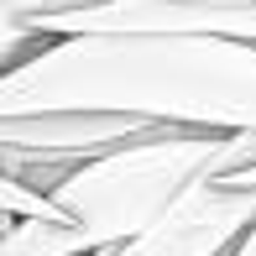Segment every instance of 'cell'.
<instances>
[{"label":"cell","mask_w":256,"mask_h":256,"mask_svg":"<svg viewBox=\"0 0 256 256\" xmlns=\"http://www.w3.org/2000/svg\"><path fill=\"white\" fill-rule=\"evenodd\" d=\"M126 110L199 131H256V42L63 37L0 74V115Z\"/></svg>","instance_id":"obj_1"},{"label":"cell","mask_w":256,"mask_h":256,"mask_svg":"<svg viewBox=\"0 0 256 256\" xmlns=\"http://www.w3.org/2000/svg\"><path fill=\"white\" fill-rule=\"evenodd\" d=\"M256 168V131H199V126H162L120 152L94 157L84 172L52 194L74 225H84L104 251L126 246L157 225L183 194L199 183H220L230 172Z\"/></svg>","instance_id":"obj_2"},{"label":"cell","mask_w":256,"mask_h":256,"mask_svg":"<svg viewBox=\"0 0 256 256\" xmlns=\"http://www.w3.org/2000/svg\"><path fill=\"white\" fill-rule=\"evenodd\" d=\"M251 225H256V188L220 178V183H199L157 225H146L142 236L100 256H230Z\"/></svg>","instance_id":"obj_3"},{"label":"cell","mask_w":256,"mask_h":256,"mask_svg":"<svg viewBox=\"0 0 256 256\" xmlns=\"http://www.w3.org/2000/svg\"><path fill=\"white\" fill-rule=\"evenodd\" d=\"M168 120L126 110H37V115H0V142L6 146H48V152H78L104 157L120 146L162 131Z\"/></svg>","instance_id":"obj_4"},{"label":"cell","mask_w":256,"mask_h":256,"mask_svg":"<svg viewBox=\"0 0 256 256\" xmlns=\"http://www.w3.org/2000/svg\"><path fill=\"white\" fill-rule=\"evenodd\" d=\"M104 246L74 220H6L0 256H100Z\"/></svg>","instance_id":"obj_5"},{"label":"cell","mask_w":256,"mask_h":256,"mask_svg":"<svg viewBox=\"0 0 256 256\" xmlns=\"http://www.w3.org/2000/svg\"><path fill=\"white\" fill-rule=\"evenodd\" d=\"M94 157H78V152H48V146H6L0 142V172L37 194H58L74 172H84Z\"/></svg>","instance_id":"obj_6"},{"label":"cell","mask_w":256,"mask_h":256,"mask_svg":"<svg viewBox=\"0 0 256 256\" xmlns=\"http://www.w3.org/2000/svg\"><path fill=\"white\" fill-rule=\"evenodd\" d=\"M0 214L6 220H68L52 194H37L16 178H0Z\"/></svg>","instance_id":"obj_7"},{"label":"cell","mask_w":256,"mask_h":256,"mask_svg":"<svg viewBox=\"0 0 256 256\" xmlns=\"http://www.w3.org/2000/svg\"><path fill=\"white\" fill-rule=\"evenodd\" d=\"M188 6H220V10H256V0H188Z\"/></svg>","instance_id":"obj_8"},{"label":"cell","mask_w":256,"mask_h":256,"mask_svg":"<svg viewBox=\"0 0 256 256\" xmlns=\"http://www.w3.org/2000/svg\"><path fill=\"white\" fill-rule=\"evenodd\" d=\"M230 256H256V225H251V230H246V236H240V240H236V251H230Z\"/></svg>","instance_id":"obj_9"},{"label":"cell","mask_w":256,"mask_h":256,"mask_svg":"<svg viewBox=\"0 0 256 256\" xmlns=\"http://www.w3.org/2000/svg\"><path fill=\"white\" fill-rule=\"evenodd\" d=\"M230 183H240V188H256V168H246V172H230Z\"/></svg>","instance_id":"obj_10"}]
</instances>
